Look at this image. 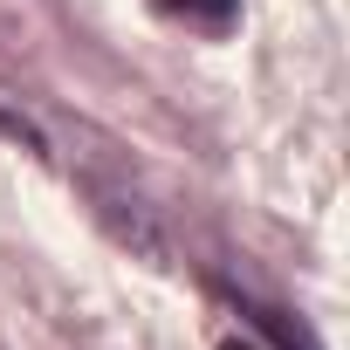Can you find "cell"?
I'll use <instances>...</instances> for the list:
<instances>
[{
	"mask_svg": "<svg viewBox=\"0 0 350 350\" xmlns=\"http://www.w3.org/2000/svg\"><path fill=\"white\" fill-rule=\"evenodd\" d=\"M96 206H103L110 234H117L124 247H137L144 261H165V254H172V247H165V234H158V220H151L137 200H124V193H96Z\"/></svg>",
	"mask_w": 350,
	"mask_h": 350,
	"instance_id": "1",
	"label": "cell"
},
{
	"mask_svg": "<svg viewBox=\"0 0 350 350\" xmlns=\"http://www.w3.org/2000/svg\"><path fill=\"white\" fill-rule=\"evenodd\" d=\"M165 14H179V21H200V28H227L241 0H158Z\"/></svg>",
	"mask_w": 350,
	"mask_h": 350,
	"instance_id": "2",
	"label": "cell"
},
{
	"mask_svg": "<svg viewBox=\"0 0 350 350\" xmlns=\"http://www.w3.org/2000/svg\"><path fill=\"white\" fill-rule=\"evenodd\" d=\"M247 316H254V329H261V336H275L282 350H316V343L302 336V323H288L282 309H261V302H247Z\"/></svg>",
	"mask_w": 350,
	"mask_h": 350,
	"instance_id": "3",
	"label": "cell"
},
{
	"mask_svg": "<svg viewBox=\"0 0 350 350\" xmlns=\"http://www.w3.org/2000/svg\"><path fill=\"white\" fill-rule=\"evenodd\" d=\"M220 350H254V343H241V336H227V343H220Z\"/></svg>",
	"mask_w": 350,
	"mask_h": 350,
	"instance_id": "4",
	"label": "cell"
}]
</instances>
